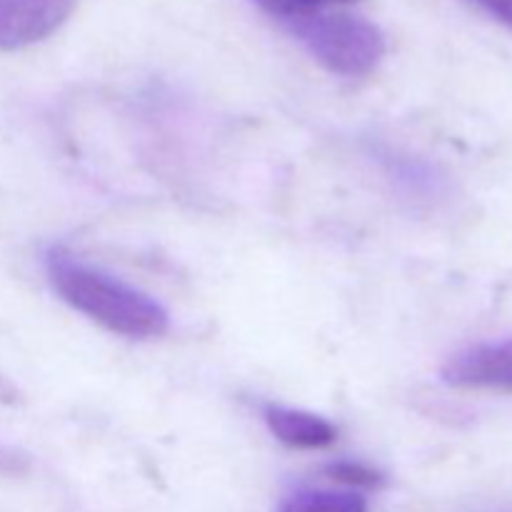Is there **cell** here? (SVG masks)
Masks as SVG:
<instances>
[{"instance_id": "8992f818", "label": "cell", "mask_w": 512, "mask_h": 512, "mask_svg": "<svg viewBox=\"0 0 512 512\" xmlns=\"http://www.w3.org/2000/svg\"><path fill=\"white\" fill-rule=\"evenodd\" d=\"M280 512H368V503L350 490H300L280 505Z\"/></svg>"}, {"instance_id": "9c48e42d", "label": "cell", "mask_w": 512, "mask_h": 512, "mask_svg": "<svg viewBox=\"0 0 512 512\" xmlns=\"http://www.w3.org/2000/svg\"><path fill=\"white\" fill-rule=\"evenodd\" d=\"M475 5L485 10L490 18L498 20L500 25L512 30V0H473Z\"/></svg>"}, {"instance_id": "6da1fadb", "label": "cell", "mask_w": 512, "mask_h": 512, "mask_svg": "<svg viewBox=\"0 0 512 512\" xmlns=\"http://www.w3.org/2000/svg\"><path fill=\"white\" fill-rule=\"evenodd\" d=\"M45 270L55 293L110 333L125 338H158L168 330L170 315L155 298L123 283L105 270L83 263L65 248L45 255Z\"/></svg>"}, {"instance_id": "277c9868", "label": "cell", "mask_w": 512, "mask_h": 512, "mask_svg": "<svg viewBox=\"0 0 512 512\" xmlns=\"http://www.w3.org/2000/svg\"><path fill=\"white\" fill-rule=\"evenodd\" d=\"M443 380L453 388L512 393V338L473 345L453 355L443 368Z\"/></svg>"}, {"instance_id": "7a4b0ae2", "label": "cell", "mask_w": 512, "mask_h": 512, "mask_svg": "<svg viewBox=\"0 0 512 512\" xmlns=\"http://www.w3.org/2000/svg\"><path fill=\"white\" fill-rule=\"evenodd\" d=\"M285 25L325 70L343 78L373 73L388 50L378 25L340 8L318 10Z\"/></svg>"}, {"instance_id": "5b68a950", "label": "cell", "mask_w": 512, "mask_h": 512, "mask_svg": "<svg viewBox=\"0 0 512 512\" xmlns=\"http://www.w3.org/2000/svg\"><path fill=\"white\" fill-rule=\"evenodd\" d=\"M265 423H268L270 433L288 448H328L338 438V430L333 428V423H328L320 415L308 413V410L270 405V408H265Z\"/></svg>"}, {"instance_id": "ba28073f", "label": "cell", "mask_w": 512, "mask_h": 512, "mask_svg": "<svg viewBox=\"0 0 512 512\" xmlns=\"http://www.w3.org/2000/svg\"><path fill=\"white\" fill-rule=\"evenodd\" d=\"M328 473L333 475L335 480H340V483L355 485V488H373V485L380 483V475L375 473V470L365 468V465H360V463L330 465Z\"/></svg>"}, {"instance_id": "52a82bcc", "label": "cell", "mask_w": 512, "mask_h": 512, "mask_svg": "<svg viewBox=\"0 0 512 512\" xmlns=\"http://www.w3.org/2000/svg\"><path fill=\"white\" fill-rule=\"evenodd\" d=\"M258 3L278 20L290 23V20L303 18V15L318 13V10L343 8V5H353L358 0H258Z\"/></svg>"}, {"instance_id": "30bf717a", "label": "cell", "mask_w": 512, "mask_h": 512, "mask_svg": "<svg viewBox=\"0 0 512 512\" xmlns=\"http://www.w3.org/2000/svg\"><path fill=\"white\" fill-rule=\"evenodd\" d=\"M28 470V458L13 448L0 445V473L5 475H20Z\"/></svg>"}, {"instance_id": "3957f363", "label": "cell", "mask_w": 512, "mask_h": 512, "mask_svg": "<svg viewBox=\"0 0 512 512\" xmlns=\"http://www.w3.org/2000/svg\"><path fill=\"white\" fill-rule=\"evenodd\" d=\"M75 0H0V50H20L53 35Z\"/></svg>"}]
</instances>
